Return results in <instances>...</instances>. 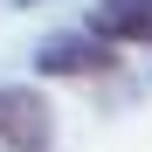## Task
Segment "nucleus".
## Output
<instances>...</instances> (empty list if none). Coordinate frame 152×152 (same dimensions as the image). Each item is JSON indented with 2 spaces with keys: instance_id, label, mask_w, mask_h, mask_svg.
<instances>
[{
  "instance_id": "1",
  "label": "nucleus",
  "mask_w": 152,
  "mask_h": 152,
  "mask_svg": "<svg viewBox=\"0 0 152 152\" xmlns=\"http://www.w3.org/2000/svg\"><path fill=\"white\" fill-rule=\"evenodd\" d=\"M118 48L111 42H83V35H56L42 48V76H111Z\"/></svg>"
},
{
  "instance_id": "2",
  "label": "nucleus",
  "mask_w": 152,
  "mask_h": 152,
  "mask_svg": "<svg viewBox=\"0 0 152 152\" xmlns=\"http://www.w3.org/2000/svg\"><path fill=\"white\" fill-rule=\"evenodd\" d=\"M48 138H56V124H48V104L35 90L14 97V111L0 118V152H48Z\"/></svg>"
},
{
  "instance_id": "3",
  "label": "nucleus",
  "mask_w": 152,
  "mask_h": 152,
  "mask_svg": "<svg viewBox=\"0 0 152 152\" xmlns=\"http://www.w3.org/2000/svg\"><path fill=\"white\" fill-rule=\"evenodd\" d=\"M97 35L145 42V48H152V0H104V7H97Z\"/></svg>"
},
{
  "instance_id": "4",
  "label": "nucleus",
  "mask_w": 152,
  "mask_h": 152,
  "mask_svg": "<svg viewBox=\"0 0 152 152\" xmlns=\"http://www.w3.org/2000/svg\"><path fill=\"white\" fill-rule=\"evenodd\" d=\"M14 97H21V90H0V118H7V111H14Z\"/></svg>"
}]
</instances>
